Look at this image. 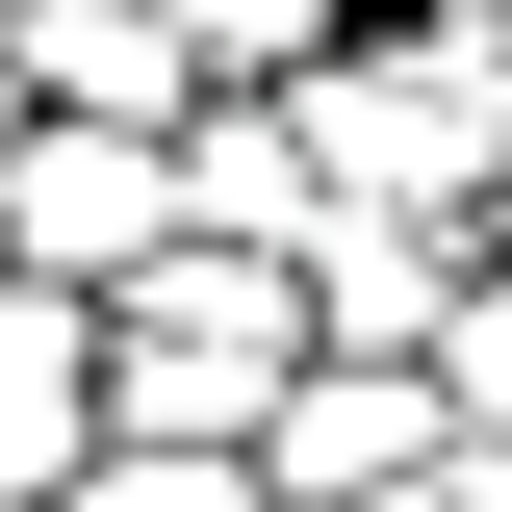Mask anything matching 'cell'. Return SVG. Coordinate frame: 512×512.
<instances>
[{"label":"cell","instance_id":"obj_11","mask_svg":"<svg viewBox=\"0 0 512 512\" xmlns=\"http://www.w3.org/2000/svg\"><path fill=\"white\" fill-rule=\"evenodd\" d=\"M436 384H461V410L512 436V231H487V282H461V333H436Z\"/></svg>","mask_w":512,"mask_h":512},{"label":"cell","instance_id":"obj_7","mask_svg":"<svg viewBox=\"0 0 512 512\" xmlns=\"http://www.w3.org/2000/svg\"><path fill=\"white\" fill-rule=\"evenodd\" d=\"M180 205H205V231H282V256H308V205H333L308 103H282V77H205V103H180Z\"/></svg>","mask_w":512,"mask_h":512},{"label":"cell","instance_id":"obj_15","mask_svg":"<svg viewBox=\"0 0 512 512\" xmlns=\"http://www.w3.org/2000/svg\"><path fill=\"white\" fill-rule=\"evenodd\" d=\"M487 231H512V180H487Z\"/></svg>","mask_w":512,"mask_h":512},{"label":"cell","instance_id":"obj_5","mask_svg":"<svg viewBox=\"0 0 512 512\" xmlns=\"http://www.w3.org/2000/svg\"><path fill=\"white\" fill-rule=\"evenodd\" d=\"M461 282H487V205H384V180L308 205V333H359V359H436Z\"/></svg>","mask_w":512,"mask_h":512},{"label":"cell","instance_id":"obj_1","mask_svg":"<svg viewBox=\"0 0 512 512\" xmlns=\"http://www.w3.org/2000/svg\"><path fill=\"white\" fill-rule=\"evenodd\" d=\"M282 384H308V256L282 231H180V256L103 282V410L128 436H256Z\"/></svg>","mask_w":512,"mask_h":512},{"label":"cell","instance_id":"obj_13","mask_svg":"<svg viewBox=\"0 0 512 512\" xmlns=\"http://www.w3.org/2000/svg\"><path fill=\"white\" fill-rule=\"evenodd\" d=\"M0 154H26V26H0Z\"/></svg>","mask_w":512,"mask_h":512},{"label":"cell","instance_id":"obj_2","mask_svg":"<svg viewBox=\"0 0 512 512\" xmlns=\"http://www.w3.org/2000/svg\"><path fill=\"white\" fill-rule=\"evenodd\" d=\"M282 103H308V154H333V180H384V205H487V180H512V77H487L461 0H410V26L359 0Z\"/></svg>","mask_w":512,"mask_h":512},{"label":"cell","instance_id":"obj_9","mask_svg":"<svg viewBox=\"0 0 512 512\" xmlns=\"http://www.w3.org/2000/svg\"><path fill=\"white\" fill-rule=\"evenodd\" d=\"M52 512H282V461H256V436H103Z\"/></svg>","mask_w":512,"mask_h":512},{"label":"cell","instance_id":"obj_10","mask_svg":"<svg viewBox=\"0 0 512 512\" xmlns=\"http://www.w3.org/2000/svg\"><path fill=\"white\" fill-rule=\"evenodd\" d=\"M180 26H205V77H308L359 0H180Z\"/></svg>","mask_w":512,"mask_h":512},{"label":"cell","instance_id":"obj_4","mask_svg":"<svg viewBox=\"0 0 512 512\" xmlns=\"http://www.w3.org/2000/svg\"><path fill=\"white\" fill-rule=\"evenodd\" d=\"M256 461H282V512L436 487V461H461V384H436V359H359V333H308V384L256 410Z\"/></svg>","mask_w":512,"mask_h":512},{"label":"cell","instance_id":"obj_3","mask_svg":"<svg viewBox=\"0 0 512 512\" xmlns=\"http://www.w3.org/2000/svg\"><path fill=\"white\" fill-rule=\"evenodd\" d=\"M180 128L128 103H26V154H0V256H52V282H128V256H180Z\"/></svg>","mask_w":512,"mask_h":512},{"label":"cell","instance_id":"obj_12","mask_svg":"<svg viewBox=\"0 0 512 512\" xmlns=\"http://www.w3.org/2000/svg\"><path fill=\"white\" fill-rule=\"evenodd\" d=\"M436 512H512V436H487V410H461V461H436Z\"/></svg>","mask_w":512,"mask_h":512},{"label":"cell","instance_id":"obj_14","mask_svg":"<svg viewBox=\"0 0 512 512\" xmlns=\"http://www.w3.org/2000/svg\"><path fill=\"white\" fill-rule=\"evenodd\" d=\"M461 26H487V77H512V0H461Z\"/></svg>","mask_w":512,"mask_h":512},{"label":"cell","instance_id":"obj_8","mask_svg":"<svg viewBox=\"0 0 512 512\" xmlns=\"http://www.w3.org/2000/svg\"><path fill=\"white\" fill-rule=\"evenodd\" d=\"M26 103H128V128H180V103H205V26H180V0H26Z\"/></svg>","mask_w":512,"mask_h":512},{"label":"cell","instance_id":"obj_6","mask_svg":"<svg viewBox=\"0 0 512 512\" xmlns=\"http://www.w3.org/2000/svg\"><path fill=\"white\" fill-rule=\"evenodd\" d=\"M103 436H128V410H103V282L0 256V512H52Z\"/></svg>","mask_w":512,"mask_h":512}]
</instances>
